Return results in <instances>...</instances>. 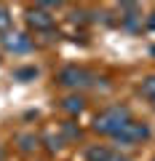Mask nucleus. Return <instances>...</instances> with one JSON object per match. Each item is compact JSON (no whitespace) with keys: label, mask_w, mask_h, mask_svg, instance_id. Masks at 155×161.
<instances>
[{"label":"nucleus","mask_w":155,"mask_h":161,"mask_svg":"<svg viewBox=\"0 0 155 161\" xmlns=\"http://www.w3.org/2000/svg\"><path fill=\"white\" fill-rule=\"evenodd\" d=\"M131 118H134V115H131V110H128V108H123V105H112V108H104L102 113H99L96 118H94V132L115 140V134L121 132V129L126 126V124H128Z\"/></svg>","instance_id":"f257e3e1"},{"label":"nucleus","mask_w":155,"mask_h":161,"mask_svg":"<svg viewBox=\"0 0 155 161\" xmlns=\"http://www.w3.org/2000/svg\"><path fill=\"white\" fill-rule=\"evenodd\" d=\"M96 80H99L96 73L80 67V64H67V67H62L56 73V83H59V86H67V89H75V94H78V89L94 86Z\"/></svg>","instance_id":"f03ea898"},{"label":"nucleus","mask_w":155,"mask_h":161,"mask_svg":"<svg viewBox=\"0 0 155 161\" xmlns=\"http://www.w3.org/2000/svg\"><path fill=\"white\" fill-rule=\"evenodd\" d=\"M147 137H150V126L144 124V121H139V118H131L121 132L115 134V142H121V145H139V142H144Z\"/></svg>","instance_id":"7ed1b4c3"},{"label":"nucleus","mask_w":155,"mask_h":161,"mask_svg":"<svg viewBox=\"0 0 155 161\" xmlns=\"http://www.w3.org/2000/svg\"><path fill=\"white\" fill-rule=\"evenodd\" d=\"M56 24V16H54V11H48V8H43L40 3L32 8H27V27L35 30V32H48V30Z\"/></svg>","instance_id":"20e7f679"},{"label":"nucleus","mask_w":155,"mask_h":161,"mask_svg":"<svg viewBox=\"0 0 155 161\" xmlns=\"http://www.w3.org/2000/svg\"><path fill=\"white\" fill-rule=\"evenodd\" d=\"M0 43H3V48L11 54H27L29 48H32V38H27L24 32H19V30H8V32L0 35Z\"/></svg>","instance_id":"39448f33"},{"label":"nucleus","mask_w":155,"mask_h":161,"mask_svg":"<svg viewBox=\"0 0 155 161\" xmlns=\"http://www.w3.org/2000/svg\"><path fill=\"white\" fill-rule=\"evenodd\" d=\"M86 161H131L121 153V150H112L107 145H94L86 150Z\"/></svg>","instance_id":"423d86ee"},{"label":"nucleus","mask_w":155,"mask_h":161,"mask_svg":"<svg viewBox=\"0 0 155 161\" xmlns=\"http://www.w3.org/2000/svg\"><path fill=\"white\" fill-rule=\"evenodd\" d=\"M62 110L67 115H80L83 110H86V97H83V94H67V97L62 99Z\"/></svg>","instance_id":"0eeeda50"},{"label":"nucleus","mask_w":155,"mask_h":161,"mask_svg":"<svg viewBox=\"0 0 155 161\" xmlns=\"http://www.w3.org/2000/svg\"><path fill=\"white\" fill-rule=\"evenodd\" d=\"M139 94H142V97H144V99H147V102L155 108V75H144V78H142Z\"/></svg>","instance_id":"6e6552de"},{"label":"nucleus","mask_w":155,"mask_h":161,"mask_svg":"<svg viewBox=\"0 0 155 161\" xmlns=\"http://www.w3.org/2000/svg\"><path fill=\"white\" fill-rule=\"evenodd\" d=\"M11 22H13L11 11H8L6 6H0V35H3V32H8V30H11Z\"/></svg>","instance_id":"1a4fd4ad"},{"label":"nucleus","mask_w":155,"mask_h":161,"mask_svg":"<svg viewBox=\"0 0 155 161\" xmlns=\"http://www.w3.org/2000/svg\"><path fill=\"white\" fill-rule=\"evenodd\" d=\"M62 132H64V137H67V140H78V137H80V129L75 126L72 121H67V124H62Z\"/></svg>","instance_id":"9d476101"},{"label":"nucleus","mask_w":155,"mask_h":161,"mask_svg":"<svg viewBox=\"0 0 155 161\" xmlns=\"http://www.w3.org/2000/svg\"><path fill=\"white\" fill-rule=\"evenodd\" d=\"M147 27H150V30H155V14H150V19H147Z\"/></svg>","instance_id":"9b49d317"},{"label":"nucleus","mask_w":155,"mask_h":161,"mask_svg":"<svg viewBox=\"0 0 155 161\" xmlns=\"http://www.w3.org/2000/svg\"><path fill=\"white\" fill-rule=\"evenodd\" d=\"M152 161H155V158H152Z\"/></svg>","instance_id":"f8f14e48"}]
</instances>
